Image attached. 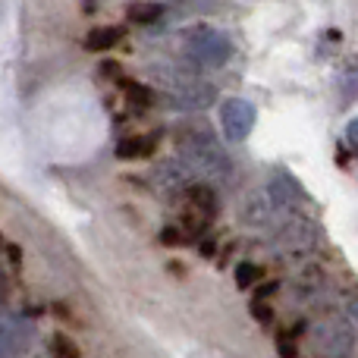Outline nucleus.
<instances>
[{
  "mask_svg": "<svg viewBox=\"0 0 358 358\" xmlns=\"http://www.w3.org/2000/svg\"><path fill=\"white\" fill-rule=\"evenodd\" d=\"M176 151L179 161L189 173L208 176V179H227L233 164H229V155L223 151V145L214 138L208 123H179L176 126Z\"/></svg>",
  "mask_w": 358,
  "mask_h": 358,
  "instance_id": "obj_1",
  "label": "nucleus"
},
{
  "mask_svg": "<svg viewBox=\"0 0 358 358\" xmlns=\"http://www.w3.org/2000/svg\"><path fill=\"white\" fill-rule=\"evenodd\" d=\"M155 76L164 88V101L170 107H176V110H201V107L214 104V98H217L214 85L195 79V76L173 73V69H164V73L155 69Z\"/></svg>",
  "mask_w": 358,
  "mask_h": 358,
  "instance_id": "obj_2",
  "label": "nucleus"
},
{
  "mask_svg": "<svg viewBox=\"0 0 358 358\" xmlns=\"http://www.w3.org/2000/svg\"><path fill=\"white\" fill-rule=\"evenodd\" d=\"M308 349L317 358H349L355 349V330L343 317H327L308 327Z\"/></svg>",
  "mask_w": 358,
  "mask_h": 358,
  "instance_id": "obj_3",
  "label": "nucleus"
},
{
  "mask_svg": "<svg viewBox=\"0 0 358 358\" xmlns=\"http://www.w3.org/2000/svg\"><path fill=\"white\" fill-rule=\"evenodd\" d=\"M185 48H189L192 60H198L201 66H208V69L223 66V63L233 57V41H229L223 31H214V29L192 31L189 41H185Z\"/></svg>",
  "mask_w": 358,
  "mask_h": 358,
  "instance_id": "obj_4",
  "label": "nucleus"
},
{
  "mask_svg": "<svg viewBox=\"0 0 358 358\" xmlns=\"http://www.w3.org/2000/svg\"><path fill=\"white\" fill-rule=\"evenodd\" d=\"M273 239L283 252H308L317 242V227L308 220V217L296 214V210H286L277 220V229H273Z\"/></svg>",
  "mask_w": 358,
  "mask_h": 358,
  "instance_id": "obj_5",
  "label": "nucleus"
},
{
  "mask_svg": "<svg viewBox=\"0 0 358 358\" xmlns=\"http://www.w3.org/2000/svg\"><path fill=\"white\" fill-rule=\"evenodd\" d=\"M220 126L229 142H242L255 129V104L245 98H227L220 104Z\"/></svg>",
  "mask_w": 358,
  "mask_h": 358,
  "instance_id": "obj_6",
  "label": "nucleus"
},
{
  "mask_svg": "<svg viewBox=\"0 0 358 358\" xmlns=\"http://www.w3.org/2000/svg\"><path fill=\"white\" fill-rule=\"evenodd\" d=\"M267 198H271V204L277 210H296V208H302V204H308V195H305V189L299 185V179L289 176L286 170H277V173L271 176V182H267Z\"/></svg>",
  "mask_w": 358,
  "mask_h": 358,
  "instance_id": "obj_7",
  "label": "nucleus"
},
{
  "mask_svg": "<svg viewBox=\"0 0 358 358\" xmlns=\"http://www.w3.org/2000/svg\"><path fill=\"white\" fill-rule=\"evenodd\" d=\"M31 340V327L22 317H3L0 321V352L3 355H19Z\"/></svg>",
  "mask_w": 358,
  "mask_h": 358,
  "instance_id": "obj_8",
  "label": "nucleus"
},
{
  "mask_svg": "<svg viewBox=\"0 0 358 358\" xmlns=\"http://www.w3.org/2000/svg\"><path fill=\"white\" fill-rule=\"evenodd\" d=\"M155 176H157V182H161V189L167 192V195H176V192H189V185H192V173L182 167V161L161 164Z\"/></svg>",
  "mask_w": 358,
  "mask_h": 358,
  "instance_id": "obj_9",
  "label": "nucleus"
},
{
  "mask_svg": "<svg viewBox=\"0 0 358 358\" xmlns=\"http://www.w3.org/2000/svg\"><path fill=\"white\" fill-rule=\"evenodd\" d=\"M189 204H192V214H198L201 220H210V217L217 214V195H214V189L210 185H189Z\"/></svg>",
  "mask_w": 358,
  "mask_h": 358,
  "instance_id": "obj_10",
  "label": "nucleus"
},
{
  "mask_svg": "<svg viewBox=\"0 0 358 358\" xmlns=\"http://www.w3.org/2000/svg\"><path fill=\"white\" fill-rule=\"evenodd\" d=\"M151 151H155V136H132L117 145V155L123 161H138V157H148Z\"/></svg>",
  "mask_w": 358,
  "mask_h": 358,
  "instance_id": "obj_11",
  "label": "nucleus"
},
{
  "mask_svg": "<svg viewBox=\"0 0 358 358\" xmlns=\"http://www.w3.org/2000/svg\"><path fill=\"white\" fill-rule=\"evenodd\" d=\"M120 38H123V31H120L117 25H104V29H94L92 35L85 38V48L94 50V54H104V50L117 48Z\"/></svg>",
  "mask_w": 358,
  "mask_h": 358,
  "instance_id": "obj_12",
  "label": "nucleus"
},
{
  "mask_svg": "<svg viewBox=\"0 0 358 358\" xmlns=\"http://www.w3.org/2000/svg\"><path fill=\"white\" fill-rule=\"evenodd\" d=\"M126 16L138 25H148V22H157V19L164 16V6L155 3V0H138V3H129Z\"/></svg>",
  "mask_w": 358,
  "mask_h": 358,
  "instance_id": "obj_13",
  "label": "nucleus"
},
{
  "mask_svg": "<svg viewBox=\"0 0 358 358\" xmlns=\"http://www.w3.org/2000/svg\"><path fill=\"white\" fill-rule=\"evenodd\" d=\"M271 198H252V201L245 204V223H255V227H264L267 220H271Z\"/></svg>",
  "mask_w": 358,
  "mask_h": 358,
  "instance_id": "obj_14",
  "label": "nucleus"
},
{
  "mask_svg": "<svg viewBox=\"0 0 358 358\" xmlns=\"http://www.w3.org/2000/svg\"><path fill=\"white\" fill-rule=\"evenodd\" d=\"M123 92H126V98H129V104L132 107H151L155 104V94H151V88L148 85H138V82H123Z\"/></svg>",
  "mask_w": 358,
  "mask_h": 358,
  "instance_id": "obj_15",
  "label": "nucleus"
},
{
  "mask_svg": "<svg viewBox=\"0 0 358 358\" xmlns=\"http://www.w3.org/2000/svg\"><path fill=\"white\" fill-rule=\"evenodd\" d=\"M261 277H264V271H261L258 264H252V261H242V264L236 267V286H239V289H248V286Z\"/></svg>",
  "mask_w": 358,
  "mask_h": 358,
  "instance_id": "obj_16",
  "label": "nucleus"
},
{
  "mask_svg": "<svg viewBox=\"0 0 358 358\" xmlns=\"http://www.w3.org/2000/svg\"><path fill=\"white\" fill-rule=\"evenodd\" d=\"M277 355L280 358H299L296 336H292L289 330H280V334H277Z\"/></svg>",
  "mask_w": 358,
  "mask_h": 358,
  "instance_id": "obj_17",
  "label": "nucleus"
},
{
  "mask_svg": "<svg viewBox=\"0 0 358 358\" xmlns=\"http://www.w3.org/2000/svg\"><path fill=\"white\" fill-rule=\"evenodd\" d=\"M54 355L57 358H82V352L76 349V343L69 340V336H63V334L54 336Z\"/></svg>",
  "mask_w": 358,
  "mask_h": 358,
  "instance_id": "obj_18",
  "label": "nucleus"
},
{
  "mask_svg": "<svg viewBox=\"0 0 358 358\" xmlns=\"http://www.w3.org/2000/svg\"><path fill=\"white\" fill-rule=\"evenodd\" d=\"M248 311H252V317L258 324H273V311H271V305H267L264 299H255V302L248 305Z\"/></svg>",
  "mask_w": 358,
  "mask_h": 358,
  "instance_id": "obj_19",
  "label": "nucleus"
},
{
  "mask_svg": "<svg viewBox=\"0 0 358 358\" xmlns=\"http://www.w3.org/2000/svg\"><path fill=\"white\" fill-rule=\"evenodd\" d=\"M346 94L349 98H358V63L346 73Z\"/></svg>",
  "mask_w": 358,
  "mask_h": 358,
  "instance_id": "obj_20",
  "label": "nucleus"
},
{
  "mask_svg": "<svg viewBox=\"0 0 358 358\" xmlns=\"http://www.w3.org/2000/svg\"><path fill=\"white\" fill-rule=\"evenodd\" d=\"M161 242L164 245H182V233L173 227H167V229H161Z\"/></svg>",
  "mask_w": 358,
  "mask_h": 358,
  "instance_id": "obj_21",
  "label": "nucleus"
},
{
  "mask_svg": "<svg viewBox=\"0 0 358 358\" xmlns=\"http://www.w3.org/2000/svg\"><path fill=\"white\" fill-rule=\"evenodd\" d=\"M346 142H349V148L352 151H358V117L346 126Z\"/></svg>",
  "mask_w": 358,
  "mask_h": 358,
  "instance_id": "obj_22",
  "label": "nucleus"
},
{
  "mask_svg": "<svg viewBox=\"0 0 358 358\" xmlns=\"http://www.w3.org/2000/svg\"><path fill=\"white\" fill-rule=\"evenodd\" d=\"M6 299H10V280H6V273L0 271V308L6 305Z\"/></svg>",
  "mask_w": 358,
  "mask_h": 358,
  "instance_id": "obj_23",
  "label": "nucleus"
},
{
  "mask_svg": "<svg viewBox=\"0 0 358 358\" xmlns=\"http://www.w3.org/2000/svg\"><path fill=\"white\" fill-rule=\"evenodd\" d=\"M352 315H355V317H358V302H355V305H352Z\"/></svg>",
  "mask_w": 358,
  "mask_h": 358,
  "instance_id": "obj_24",
  "label": "nucleus"
},
{
  "mask_svg": "<svg viewBox=\"0 0 358 358\" xmlns=\"http://www.w3.org/2000/svg\"><path fill=\"white\" fill-rule=\"evenodd\" d=\"M0 358H3V352H0Z\"/></svg>",
  "mask_w": 358,
  "mask_h": 358,
  "instance_id": "obj_25",
  "label": "nucleus"
}]
</instances>
